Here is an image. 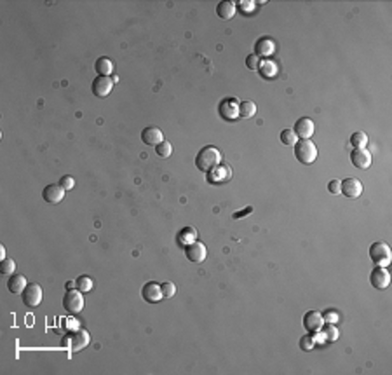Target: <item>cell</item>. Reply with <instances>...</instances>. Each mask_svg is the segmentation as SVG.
<instances>
[{"label": "cell", "mask_w": 392, "mask_h": 375, "mask_svg": "<svg viewBox=\"0 0 392 375\" xmlns=\"http://www.w3.org/2000/svg\"><path fill=\"white\" fill-rule=\"evenodd\" d=\"M75 283H77V288L82 291V293H87V291L93 290V279H91L89 276H79Z\"/></svg>", "instance_id": "obj_28"}, {"label": "cell", "mask_w": 392, "mask_h": 375, "mask_svg": "<svg viewBox=\"0 0 392 375\" xmlns=\"http://www.w3.org/2000/svg\"><path fill=\"white\" fill-rule=\"evenodd\" d=\"M281 142L288 147H295V143L298 142V138H296V135L293 133V130H284L281 133Z\"/></svg>", "instance_id": "obj_30"}, {"label": "cell", "mask_w": 392, "mask_h": 375, "mask_svg": "<svg viewBox=\"0 0 392 375\" xmlns=\"http://www.w3.org/2000/svg\"><path fill=\"white\" fill-rule=\"evenodd\" d=\"M328 191L331 192V194H340L342 192V183L340 180H331L328 183Z\"/></svg>", "instance_id": "obj_37"}, {"label": "cell", "mask_w": 392, "mask_h": 375, "mask_svg": "<svg viewBox=\"0 0 392 375\" xmlns=\"http://www.w3.org/2000/svg\"><path fill=\"white\" fill-rule=\"evenodd\" d=\"M258 72H260L262 77L274 79L277 75V72H279V68H277L276 61H272V59H264V61H260V65H258Z\"/></svg>", "instance_id": "obj_22"}, {"label": "cell", "mask_w": 392, "mask_h": 375, "mask_svg": "<svg viewBox=\"0 0 392 375\" xmlns=\"http://www.w3.org/2000/svg\"><path fill=\"white\" fill-rule=\"evenodd\" d=\"M239 105H241V101L235 100V98H225V100H222L218 107L220 117L225 120L239 119Z\"/></svg>", "instance_id": "obj_6"}, {"label": "cell", "mask_w": 392, "mask_h": 375, "mask_svg": "<svg viewBox=\"0 0 392 375\" xmlns=\"http://www.w3.org/2000/svg\"><path fill=\"white\" fill-rule=\"evenodd\" d=\"M258 65H260V59H258L256 54H249L248 58H246V67H248L249 70H258Z\"/></svg>", "instance_id": "obj_34"}, {"label": "cell", "mask_w": 392, "mask_h": 375, "mask_svg": "<svg viewBox=\"0 0 392 375\" xmlns=\"http://www.w3.org/2000/svg\"><path fill=\"white\" fill-rule=\"evenodd\" d=\"M94 70L98 75H103V77H110L113 74V61L110 58H98L94 63Z\"/></svg>", "instance_id": "obj_23"}, {"label": "cell", "mask_w": 392, "mask_h": 375, "mask_svg": "<svg viewBox=\"0 0 392 375\" xmlns=\"http://www.w3.org/2000/svg\"><path fill=\"white\" fill-rule=\"evenodd\" d=\"M235 11H237V7H235L234 2H230V0H223V2L218 4V7H216V14H218V18H222V20H232V18L235 16Z\"/></svg>", "instance_id": "obj_21"}, {"label": "cell", "mask_w": 392, "mask_h": 375, "mask_svg": "<svg viewBox=\"0 0 392 375\" xmlns=\"http://www.w3.org/2000/svg\"><path fill=\"white\" fill-rule=\"evenodd\" d=\"M28 286V283H26V278L21 274H13L9 278V281H7V288H9L11 293L14 295H20L25 291V288Z\"/></svg>", "instance_id": "obj_20"}, {"label": "cell", "mask_w": 392, "mask_h": 375, "mask_svg": "<svg viewBox=\"0 0 392 375\" xmlns=\"http://www.w3.org/2000/svg\"><path fill=\"white\" fill-rule=\"evenodd\" d=\"M351 143L354 149H363V147H366V143H368V135L364 131L354 133L351 136Z\"/></svg>", "instance_id": "obj_27"}, {"label": "cell", "mask_w": 392, "mask_h": 375, "mask_svg": "<svg viewBox=\"0 0 392 375\" xmlns=\"http://www.w3.org/2000/svg\"><path fill=\"white\" fill-rule=\"evenodd\" d=\"M315 346V339H314V333H307L300 339V349L302 351H310L314 349Z\"/></svg>", "instance_id": "obj_29"}, {"label": "cell", "mask_w": 392, "mask_h": 375, "mask_svg": "<svg viewBox=\"0 0 392 375\" xmlns=\"http://www.w3.org/2000/svg\"><path fill=\"white\" fill-rule=\"evenodd\" d=\"M342 183V192L340 194H344L345 198L349 199H356L359 198L361 194H363V183H361L357 178H345L344 181H340Z\"/></svg>", "instance_id": "obj_9"}, {"label": "cell", "mask_w": 392, "mask_h": 375, "mask_svg": "<svg viewBox=\"0 0 392 375\" xmlns=\"http://www.w3.org/2000/svg\"><path fill=\"white\" fill-rule=\"evenodd\" d=\"M63 307L70 314H79L84 309V295L81 290H68L63 297Z\"/></svg>", "instance_id": "obj_4"}, {"label": "cell", "mask_w": 392, "mask_h": 375, "mask_svg": "<svg viewBox=\"0 0 392 375\" xmlns=\"http://www.w3.org/2000/svg\"><path fill=\"white\" fill-rule=\"evenodd\" d=\"M59 185L64 189V191H72L75 185V180L72 176H61V180H59Z\"/></svg>", "instance_id": "obj_36"}, {"label": "cell", "mask_w": 392, "mask_h": 375, "mask_svg": "<svg viewBox=\"0 0 392 375\" xmlns=\"http://www.w3.org/2000/svg\"><path fill=\"white\" fill-rule=\"evenodd\" d=\"M155 152H157L159 157H169L171 152H173V145L169 142H161L157 147H155Z\"/></svg>", "instance_id": "obj_31"}, {"label": "cell", "mask_w": 392, "mask_h": 375, "mask_svg": "<svg viewBox=\"0 0 392 375\" xmlns=\"http://www.w3.org/2000/svg\"><path fill=\"white\" fill-rule=\"evenodd\" d=\"M314 122L309 117H302L295 122V128H293V133L296 135V138H302V140H310V136L314 135Z\"/></svg>", "instance_id": "obj_13"}, {"label": "cell", "mask_w": 392, "mask_h": 375, "mask_svg": "<svg viewBox=\"0 0 392 375\" xmlns=\"http://www.w3.org/2000/svg\"><path fill=\"white\" fill-rule=\"evenodd\" d=\"M178 241H180L181 246H186L193 241H197V230L193 227H185L180 234H178Z\"/></svg>", "instance_id": "obj_24"}, {"label": "cell", "mask_w": 392, "mask_h": 375, "mask_svg": "<svg viewBox=\"0 0 392 375\" xmlns=\"http://www.w3.org/2000/svg\"><path fill=\"white\" fill-rule=\"evenodd\" d=\"M370 259L378 265V267H387L392 260V252H390L389 244L382 243V241L373 243L370 246Z\"/></svg>", "instance_id": "obj_3"}, {"label": "cell", "mask_w": 392, "mask_h": 375, "mask_svg": "<svg viewBox=\"0 0 392 375\" xmlns=\"http://www.w3.org/2000/svg\"><path fill=\"white\" fill-rule=\"evenodd\" d=\"M254 113H256V105L253 101H241V105H239V115L244 117V119H251Z\"/></svg>", "instance_id": "obj_25"}, {"label": "cell", "mask_w": 392, "mask_h": 375, "mask_svg": "<svg viewBox=\"0 0 392 375\" xmlns=\"http://www.w3.org/2000/svg\"><path fill=\"white\" fill-rule=\"evenodd\" d=\"M113 89V79L112 77H103V75H98L93 81V94L98 98H105L112 93Z\"/></svg>", "instance_id": "obj_10"}, {"label": "cell", "mask_w": 392, "mask_h": 375, "mask_svg": "<svg viewBox=\"0 0 392 375\" xmlns=\"http://www.w3.org/2000/svg\"><path fill=\"white\" fill-rule=\"evenodd\" d=\"M322 320H324V323H337V321H338V314L335 312V310H330V312L322 314Z\"/></svg>", "instance_id": "obj_38"}, {"label": "cell", "mask_w": 392, "mask_h": 375, "mask_svg": "<svg viewBox=\"0 0 392 375\" xmlns=\"http://www.w3.org/2000/svg\"><path fill=\"white\" fill-rule=\"evenodd\" d=\"M220 161H222V154H220V150L213 145L203 147L195 155L197 169H201V171H204V173H209L213 168H216V166L220 164Z\"/></svg>", "instance_id": "obj_1"}, {"label": "cell", "mask_w": 392, "mask_h": 375, "mask_svg": "<svg viewBox=\"0 0 392 375\" xmlns=\"http://www.w3.org/2000/svg\"><path fill=\"white\" fill-rule=\"evenodd\" d=\"M274 52H276V42L270 37H260L254 42V54L256 56H265V59H267V56L274 54Z\"/></svg>", "instance_id": "obj_18"}, {"label": "cell", "mask_w": 392, "mask_h": 375, "mask_svg": "<svg viewBox=\"0 0 392 375\" xmlns=\"http://www.w3.org/2000/svg\"><path fill=\"white\" fill-rule=\"evenodd\" d=\"M68 342H70V349L74 351V353H77V351H82L84 347H87V346H89V342H91L89 332L79 328V330H75L74 333H72L70 339H68Z\"/></svg>", "instance_id": "obj_11"}, {"label": "cell", "mask_w": 392, "mask_h": 375, "mask_svg": "<svg viewBox=\"0 0 392 375\" xmlns=\"http://www.w3.org/2000/svg\"><path fill=\"white\" fill-rule=\"evenodd\" d=\"M161 290H162V297L164 298H171V297H174V293H176V286H174L173 283H164V285H161Z\"/></svg>", "instance_id": "obj_33"}, {"label": "cell", "mask_w": 392, "mask_h": 375, "mask_svg": "<svg viewBox=\"0 0 392 375\" xmlns=\"http://www.w3.org/2000/svg\"><path fill=\"white\" fill-rule=\"evenodd\" d=\"M322 325H324V320H322V314L319 310H309L303 316V327L307 328V332H319L322 328Z\"/></svg>", "instance_id": "obj_16"}, {"label": "cell", "mask_w": 392, "mask_h": 375, "mask_svg": "<svg viewBox=\"0 0 392 375\" xmlns=\"http://www.w3.org/2000/svg\"><path fill=\"white\" fill-rule=\"evenodd\" d=\"M370 283L373 288H376V290H385V288L390 285V274H389V271H387V267H378V265H376L370 274Z\"/></svg>", "instance_id": "obj_8"}, {"label": "cell", "mask_w": 392, "mask_h": 375, "mask_svg": "<svg viewBox=\"0 0 392 375\" xmlns=\"http://www.w3.org/2000/svg\"><path fill=\"white\" fill-rule=\"evenodd\" d=\"M142 297L143 300H147L148 304H155V302H159L162 297V290H161V285H157V283L150 281L147 283L143 288H142Z\"/></svg>", "instance_id": "obj_17"}, {"label": "cell", "mask_w": 392, "mask_h": 375, "mask_svg": "<svg viewBox=\"0 0 392 375\" xmlns=\"http://www.w3.org/2000/svg\"><path fill=\"white\" fill-rule=\"evenodd\" d=\"M0 257H2V259L6 257V248H4V246H0Z\"/></svg>", "instance_id": "obj_41"}, {"label": "cell", "mask_w": 392, "mask_h": 375, "mask_svg": "<svg viewBox=\"0 0 392 375\" xmlns=\"http://www.w3.org/2000/svg\"><path fill=\"white\" fill-rule=\"evenodd\" d=\"M64 189L61 187L59 183H51L42 191V198H44L45 203H51V204H58L61 203L64 199Z\"/></svg>", "instance_id": "obj_14"}, {"label": "cell", "mask_w": 392, "mask_h": 375, "mask_svg": "<svg viewBox=\"0 0 392 375\" xmlns=\"http://www.w3.org/2000/svg\"><path fill=\"white\" fill-rule=\"evenodd\" d=\"M232 178V169L228 164H222L220 162L216 168H213L208 175V181L209 183H223V181H228Z\"/></svg>", "instance_id": "obj_15"}, {"label": "cell", "mask_w": 392, "mask_h": 375, "mask_svg": "<svg viewBox=\"0 0 392 375\" xmlns=\"http://www.w3.org/2000/svg\"><path fill=\"white\" fill-rule=\"evenodd\" d=\"M351 162L359 169H368L371 166V152L363 147V149H354L351 152Z\"/></svg>", "instance_id": "obj_12"}, {"label": "cell", "mask_w": 392, "mask_h": 375, "mask_svg": "<svg viewBox=\"0 0 392 375\" xmlns=\"http://www.w3.org/2000/svg\"><path fill=\"white\" fill-rule=\"evenodd\" d=\"M142 142L150 147H157L161 142H164V136L159 128H145L142 131Z\"/></svg>", "instance_id": "obj_19"}, {"label": "cell", "mask_w": 392, "mask_h": 375, "mask_svg": "<svg viewBox=\"0 0 392 375\" xmlns=\"http://www.w3.org/2000/svg\"><path fill=\"white\" fill-rule=\"evenodd\" d=\"M185 255H186V259H188L190 262L201 264V262H204V260H206L208 249H206V246H204V243H201V241H193V243H190V244L185 246Z\"/></svg>", "instance_id": "obj_7"}, {"label": "cell", "mask_w": 392, "mask_h": 375, "mask_svg": "<svg viewBox=\"0 0 392 375\" xmlns=\"http://www.w3.org/2000/svg\"><path fill=\"white\" fill-rule=\"evenodd\" d=\"M75 286H77V283H75V281H68L67 283V290H74Z\"/></svg>", "instance_id": "obj_40"}, {"label": "cell", "mask_w": 392, "mask_h": 375, "mask_svg": "<svg viewBox=\"0 0 392 375\" xmlns=\"http://www.w3.org/2000/svg\"><path fill=\"white\" fill-rule=\"evenodd\" d=\"M251 211H253V208H251V206H248L246 210H242V211H235V213H234V218H235V220H237V218H244L246 215L251 213Z\"/></svg>", "instance_id": "obj_39"}, {"label": "cell", "mask_w": 392, "mask_h": 375, "mask_svg": "<svg viewBox=\"0 0 392 375\" xmlns=\"http://www.w3.org/2000/svg\"><path fill=\"white\" fill-rule=\"evenodd\" d=\"M239 7H241L244 13H253L256 4H254L253 0H239Z\"/></svg>", "instance_id": "obj_35"}, {"label": "cell", "mask_w": 392, "mask_h": 375, "mask_svg": "<svg viewBox=\"0 0 392 375\" xmlns=\"http://www.w3.org/2000/svg\"><path fill=\"white\" fill-rule=\"evenodd\" d=\"M321 332H322V335L326 337V340H328V342H337V339L340 337V333H338V328L335 327V323L322 325Z\"/></svg>", "instance_id": "obj_26"}, {"label": "cell", "mask_w": 392, "mask_h": 375, "mask_svg": "<svg viewBox=\"0 0 392 375\" xmlns=\"http://www.w3.org/2000/svg\"><path fill=\"white\" fill-rule=\"evenodd\" d=\"M295 157L302 164H312L317 159V147L310 140H300L295 143Z\"/></svg>", "instance_id": "obj_2"}, {"label": "cell", "mask_w": 392, "mask_h": 375, "mask_svg": "<svg viewBox=\"0 0 392 375\" xmlns=\"http://www.w3.org/2000/svg\"><path fill=\"white\" fill-rule=\"evenodd\" d=\"M21 295H23V304H25L26 307H37V305H40L42 298H44L42 286L37 285V283H30Z\"/></svg>", "instance_id": "obj_5"}, {"label": "cell", "mask_w": 392, "mask_h": 375, "mask_svg": "<svg viewBox=\"0 0 392 375\" xmlns=\"http://www.w3.org/2000/svg\"><path fill=\"white\" fill-rule=\"evenodd\" d=\"M0 272L2 274H13V272H16V262L13 259H4L2 265H0Z\"/></svg>", "instance_id": "obj_32"}]
</instances>
